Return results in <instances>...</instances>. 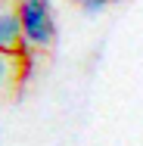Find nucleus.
I'll return each instance as SVG.
<instances>
[{"label": "nucleus", "instance_id": "1", "mask_svg": "<svg viewBox=\"0 0 143 146\" xmlns=\"http://www.w3.org/2000/svg\"><path fill=\"white\" fill-rule=\"evenodd\" d=\"M19 16H22L25 40L34 50H44L56 40V22H53L50 0H19Z\"/></svg>", "mask_w": 143, "mask_h": 146}, {"label": "nucleus", "instance_id": "3", "mask_svg": "<svg viewBox=\"0 0 143 146\" xmlns=\"http://www.w3.org/2000/svg\"><path fill=\"white\" fill-rule=\"evenodd\" d=\"M19 65H22V59L16 56V53H3V50H0V87H6V84L16 78Z\"/></svg>", "mask_w": 143, "mask_h": 146}, {"label": "nucleus", "instance_id": "4", "mask_svg": "<svg viewBox=\"0 0 143 146\" xmlns=\"http://www.w3.org/2000/svg\"><path fill=\"white\" fill-rule=\"evenodd\" d=\"M106 6H109V0H87V3H84V13L96 16V13H103Z\"/></svg>", "mask_w": 143, "mask_h": 146}, {"label": "nucleus", "instance_id": "2", "mask_svg": "<svg viewBox=\"0 0 143 146\" xmlns=\"http://www.w3.org/2000/svg\"><path fill=\"white\" fill-rule=\"evenodd\" d=\"M22 40H25V31L19 16V0H0V50L19 53Z\"/></svg>", "mask_w": 143, "mask_h": 146}, {"label": "nucleus", "instance_id": "5", "mask_svg": "<svg viewBox=\"0 0 143 146\" xmlns=\"http://www.w3.org/2000/svg\"><path fill=\"white\" fill-rule=\"evenodd\" d=\"M78 3H87V0H78Z\"/></svg>", "mask_w": 143, "mask_h": 146}]
</instances>
